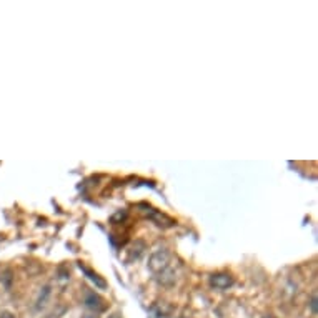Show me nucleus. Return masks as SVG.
I'll return each instance as SVG.
<instances>
[{
	"label": "nucleus",
	"instance_id": "obj_1",
	"mask_svg": "<svg viewBox=\"0 0 318 318\" xmlns=\"http://www.w3.org/2000/svg\"><path fill=\"white\" fill-rule=\"evenodd\" d=\"M169 265H170V253L167 250H158L150 257L148 268L152 270L153 273L158 275L162 272H165V270L169 268Z\"/></svg>",
	"mask_w": 318,
	"mask_h": 318
},
{
	"label": "nucleus",
	"instance_id": "obj_2",
	"mask_svg": "<svg viewBox=\"0 0 318 318\" xmlns=\"http://www.w3.org/2000/svg\"><path fill=\"white\" fill-rule=\"evenodd\" d=\"M85 305L88 308H93V310H97V311H104L107 308V305H105V300L99 297L97 293H88L87 298H85Z\"/></svg>",
	"mask_w": 318,
	"mask_h": 318
},
{
	"label": "nucleus",
	"instance_id": "obj_3",
	"mask_svg": "<svg viewBox=\"0 0 318 318\" xmlns=\"http://www.w3.org/2000/svg\"><path fill=\"white\" fill-rule=\"evenodd\" d=\"M210 283H212L215 289H229V287L233 283V280L230 275H225V273H218V275H213L212 278H210Z\"/></svg>",
	"mask_w": 318,
	"mask_h": 318
},
{
	"label": "nucleus",
	"instance_id": "obj_4",
	"mask_svg": "<svg viewBox=\"0 0 318 318\" xmlns=\"http://www.w3.org/2000/svg\"><path fill=\"white\" fill-rule=\"evenodd\" d=\"M80 270H82L83 273L87 275V277H88L90 280H92V281H95V285H97V287H100V289H105V287H107V283H105V281H104V280H102V278L99 277L97 273H93V272H92V270H90V268L83 267L82 263H80Z\"/></svg>",
	"mask_w": 318,
	"mask_h": 318
},
{
	"label": "nucleus",
	"instance_id": "obj_5",
	"mask_svg": "<svg viewBox=\"0 0 318 318\" xmlns=\"http://www.w3.org/2000/svg\"><path fill=\"white\" fill-rule=\"evenodd\" d=\"M0 318H14L10 313H4V315H0Z\"/></svg>",
	"mask_w": 318,
	"mask_h": 318
},
{
	"label": "nucleus",
	"instance_id": "obj_6",
	"mask_svg": "<svg viewBox=\"0 0 318 318\" xmlns=\"http://www.w3.org/2000/svg\"><path fill=\"white\" fill-rule=\"evenodd\" d=\"M83 318H99V316H93V315H87V316H83Z\"/></svg>",
	"mask_w": 318,
	"mask_h": 318
},
{
	"label": "nucleus",
	"instance_id": "obj_7",
	"mask_svg": "<svg viewBox=\"0 0 318 318\" xmlns=\"http://www.w3.org/2000/svg\"><path fill=\"white\" fill-rule=\"evenodd\" d=\"M110 318H120V316H118V315H112Z\"/></svg>",
	"mask_w": 318,
	"mask_h": 318
},
{
	"label": "nucleus",
	"instance_id": "obj_8",
	"mask_svg": "<svg viewBox=\"0 0 318 318\" xmlns=\"http://www.w3.org/2000/svg\"><path fill=\"white\" fill-rule=\"evenodd\" d=\"M263 318H275V316H272V315H268V316H263Z\"/></svg>",
	"mask_w": 318,
	"mask_h": 318
}]
</instances>
